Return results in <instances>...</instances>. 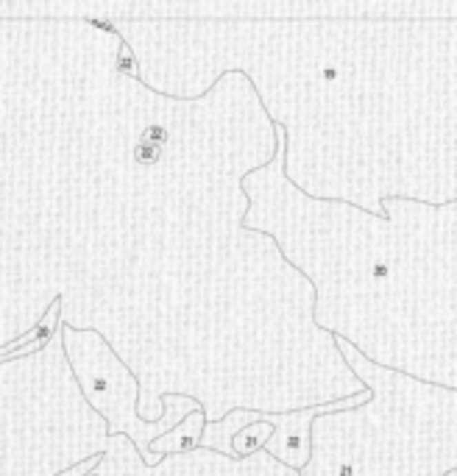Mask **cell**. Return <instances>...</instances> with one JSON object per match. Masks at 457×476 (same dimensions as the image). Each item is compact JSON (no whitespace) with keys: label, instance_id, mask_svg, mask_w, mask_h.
Here are the masks:
<instances>
[{"label":"cell","instance_id":"obj_1","mask_svg":"<svg viewBox=\"0 0 457 476\" xmlns=\"http://www.w3.org/2000/svg\"><path fill=\"white\" fill-rule=\"evenodd\" d=\"M204 429H207V413H204V406L201 410H195L187 415V421H181L173 432L156 437L151 443V448L156 451V457L167 454V451H184V448H195V446H201V437H204Z\"/></svg>","mask_w":457,"mask_h":476}]
</instances>
